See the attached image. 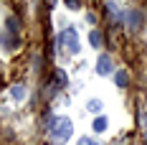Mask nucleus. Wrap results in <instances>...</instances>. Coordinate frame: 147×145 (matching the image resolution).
Masks as SVG:
<instances>
[{"instance_id":"nucleus-1","label":"nucleus","mask_w":147,"mask_h":145,"mask_svg":"<svg viewBox=\"0 0 147 145\" xmlns=\"http://www.w3.org/2000/svg\"><path fill=\"white\" fill-rule=\"evenodd\" d=\"M71 135H74V122L69 117H56V122H53V127H51V140L63 143V140H69Z\"/></svg>"},{"instance_id":"nucleus-2","label":"nucleus","mask_w":147,"mask_h":145,"mask_svg":"<svg viewBox=\"0 0 147 145\" xmlns=\"http://www.w3.org/2000/svg\"><path fill=\"white\" fill-rule=\"evenodd\" d=\"M59 44L71 54V56H76L79 51H81V41H79V36H76V28L74 26H66L63 28V33L59 36Z\"/></svg>"},{"instance_id":"nucleus-3","label":"nucleus","mask_w":147,"mask_h":145,"mask_svg":"<svg viewBox=\"0 0 147 145\" xmlns=\"http://www.w3.org/2000/svg\"><path fill=\"white\" fill-rule=\"evenodd\" d=\"M124 23H127L129 31H140L142 26H145V13H142L140 8H132V10L124 13Z\"/></svg>"},{"instance_id":"nucleus-4","label":"nucleus","mask_w":147,"mask_h":145,"mask_svg":"<svg viewBox=\"0 0 147 145\" xmlns=\"http://www.w3.org/2000/svg\"><path fill=\"white\" fill-rule=\"evenodd\" d=\"M0 46L3 48H8V51H13V48H18L20 46V41H18V36L15 33H10V31H0Z\"/></svg>"},{"instance_id":"nucleus-5","label":"nucleus","mask_w":147,"mask_h":145,"mask_svg":"<svg viewBox=\"0 0 147 145\" xmlns=\"http://www.w3.org/2000/svg\"><path fill=\"white\" fill-rule=\"evenodd\" d=\"M114 69H112V59L107 56V54H102V56L96 59V74L99 76H107V74H112Z\"/></svg>"},{"instance_id":"nucleus-6","label":"nucleus","mask_w":147,"mask_h":145,"mask_svg":"<svg viewBox=\"0 0 147 145\" xmlns=\"http://www.w3.org/2000/svg\"><path fill=\"white\" fill-rule=\"evenodd\" d=\"M26 94H28L26 84H13V87H10V97H13L15 102H23V99H26Z\"/></svg>"},{"instance_id":"nucleus-7","label":"nucleus","mask_w":147,"mask_h":145,"mask_svg":"<svg viewBox=\"0 0 147 145\" xmlns=\"http://www.w3.org/2000/svg\"><path fill=\"white\" fill-rule=\"evenodd\" d=\"M94 132H107V127H109V120L107 117H102V115H96V120H94Z\"/></svg>"},{"instance_id":"nucleus-8","label":"nucleus","mask_w":147,"mask_h":145,"mask_svg":"<svg viewBox=\"0 0 147 145\" xmlns=\"http://www.w3.org/2000/svg\"><path fill=\"white\" fill-rule=\"evenodd\" d=\"M114 82H117V87H127V84H129V74H127V69H119V71L114 74Z\"/></svg>"},{"instance_id":"nucleus-9","label":"nucleus","mask_w":147,"mask_h":145,"mask_svg":"<svg viewBox=\"0 0 147 145\" xmlns=\"http://www.w3.org/2000/svg\"><path fill=\"white\" fill-rule=\"evenodd\" d=\"M5 28L10 31V33H15V36H18V31H20V23H18V18H15V15H8V18H5Z\"/></svg>"},{"instance_id":"nucleus-10","label":"nucleus","mask_w":147,"mask_h":145,"mask_svg":"<svg viewBox=\"0 0 147 145\" xmlns=\"http://www.w3.org/2000/svg\"><path fill=\"white\" fill-rule=\"evenodd\" d=\"M89 41H91V46H94V48H102V44H104V36L99 33V31H91V33H89Z\"/></svg>"},{"instance_id":"nucleus-11","label":"nucleus","mask_w":147,"mask_h":145,"mask_svg":"<svg viewBox=\"0 0 147 145\" xmlns=\"http://www.w3.org/2000/svg\"><path fill=\"white\" fill-rule=\"evenodd\" d=\"M86 110H89V112H94V115H99V112L104 110V104H102V99H89L86 102Z\"/></svg>"},{"instance_id":"nucleus-12","label":"nucleus","mask_w":147,"mask_h":145,"mask_svg":"<svg viewBox=\"0 0 147 145\" xmlns=\"http://www.w3.org/2000/svg\"><path fill=\"white\" fill-rule=\"evenodd\" d=\"M69 84V76H66V71H56V87H66Z\"/></svg>"},{"instance_id":"nucleus-13","label":"nucleus","mask_w":147,"mask_h":145,"mask_svg":"<svg viewBox=\"0 0 147 145\" xmlns=\"http://www.w3.org/2000/svg\"><path fill=\"white\" fill-rule=\"evenodd\" d=\"M107 10H109V18H112V23L117 26V20H119V10H117V5H107Z\"/></svg>"},{"instance_id":"nucleus-14","label":"nucleus","mask_w":147,"mask_h":145,"mask_svg":"<svg viewBox=\"0 0 147 145\" xmlns=\"http://www.w3.org/2000/svg\"><path fill=\"white\" fill-rule=\"evenodd\" d=\"M79 145H96V140H94V138H81Z\"/></svg>"},{"instance_id":"nucleus-15","label":"nucleus","mask_w":147,"mask_h":145,"mask_svg":"<svg viewBox=\"0 0 147 145\" xmlns=\"http://www.w3.org/2000/svg\"><path fill=\"white\" fill-rule=\"evenodd\" d=\"M66 8H69V10H76V8H79V0H66Z\"/></svg>"},{"instance_id":"nucleus-16","label":"nucleus","mask_w":147,"mask_h":145,"mask_svg":"<svg viewBox=\"0 0 147 145\" xmlns=\"http://www.w3.org/2000/svg\"><path fill=\"white\" fill-rule=\"evenodd\" d=\"M53 3H56V0H48V5H53Z\"/></svg>"}]
</instances>
